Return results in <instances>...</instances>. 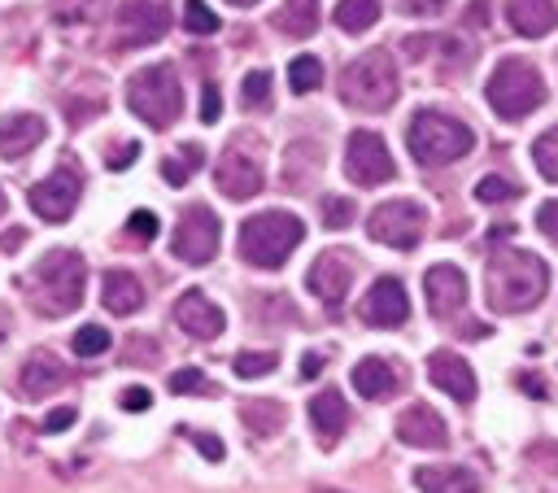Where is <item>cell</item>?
<instances>
[{
	"instance_id": "484cf974",
	"label": "cell",
	"mask_w": 558,
	"mask_h": 493,
	"mask_svg": "<svg viewBox=\"0 0 558 493\" xmlns=\"http://www.w3.org/2000/svg\"><path fill=\"white\" fill-rule=\"evenodd\" d=\"M100 301H105V310H113V314H135V310L144 305V284H140L131 270H109V275L100 279Z\"/></svg>"
},
{
	"instance_id": "1f68e13d",
	"label": "cell",
	"mask_w": 558,
	"mask_h": 493,
	"mask_svg": "<svg viewBox=\"0 0 558 493\" xmlns=\"http://www.w3.org/2000/svg\"><path fill=\"white\" fill-rule=\"evenodd\" d=\"M100 17V0H52V22L61 26H87Z\"/></svg>"
},
{
	"instance_id": "d4e9b609",
	"label": "cell",
	"mask_w": 558,
	"mask_h": 493,
	"mask_svg": "<svg viewBox=\"0 0 558 493\" xmlns=\"http://www.w3.org/2000/svg\"><path fill=\"white\" fill-rule=\"evenodd\" d=\"M506 17L519 35L536 39V35H549L554 22H558V4L554 0H506Z\"/></svg>"
},
{
	"instance_id": "603a6c76",
	"label": "cell",
	"mask_w": 558,
	"mask_h": 493,
	"mask_svg": "<svg viewBox=\"0 0 558 493\" xmlns=\"http://www.w3.org/2000/svg\"><path fill=\"white\" fill-rule=\"evenodd\" d=\"M353 388L366 397V401H388L392 393H401V371L388 362V358H362L353 366Z\"/></svg>"
},
{
	"instance_id": "5b68a950",
	"label": "cell",
	"mask_w": 558,
	"mask_h": 493,
	"mask_svg": "<svg viewBox=\"0 0 558 493\" xmlns=\"http://www.w3.org/2000/svg\"><path fill=\"white\" fill-rule=\"evenodd\" d=\"M484 96H488V109H493L501 122H519V118H527V113H536V109L545 105L549 87H545V79H541V70H536L532 61L506 57V61L488 74Z\"/></svg>"
},
{
	"instance_id": "5bb4252c",
	"label": "cell",
	"mask_w": 558,
	"mask_h": 493,
	"mask_svg": "<svg viewBox=\"0 0 558 493\" xmlns=\"http://www.w3.org/2000/svg\"><path fill=\"white\" fill-rule=\"evenodd\" d=\"M423 297H427V310L436 318H453L466 305V275L458 266H449V262H436L423 275Z\"/></svg>"
},
{
	"instance_id": "7a4b0ae2",
	"label": "cell",
	"mask_w": 558,
	"mask_h": 493,
	"mask_svg": "<svg viewBox=\"0 0 558 493\" xmlns=\"http://www.w3.org/2000/svg\"><path fill=\"white\" fill-rule=\"evenodd\" d=\"M484 292H488V305L497 314H523L532 310L545 288H549V270L536 253L527 249H501L488 257V275H484Z\"/></svg>"
},
{
	"instance_id": "ab89813d",
	"label": "cell",
	"mask_w": 558,
	"mask_h": 493,
	"mask_svg": "<svg viewBox=\"0 0 558 493\" xmlns=\"http://www.w3.org/2000/svg\"><path fill=\"white\" fill-rule=\"evenodd\" d=\"M157 227H161V223H157V214H153V209H135V214L126 218V236H131V240H140V244H148V240L157 236Z\"/></svg>"
},
{
	"instance_id": "30bf717a",
	"label": "cell",
	"mask_w": 558,
	"mask_h": 493,
	"mask_svg": "<svg viewBox=\"0 0 558 493\" xmlns=\"http://www.w3.org/2000/svg\"><path fill=\"white\" fill-rule=\"evenodd\" d=\"M423 227H427V214L418 201H384L366 218L371 240H379L388 249H414L423 240Z\"/></svg>"
},
{
	"instance_id": "6da1fadb",
	"label": "cell",
	"mask_w": 558,
	"mask_h": 493,
	"mask_svg": "<svg viewBox=\"0 0 558 493\" xmlns=\"http://www.w3.org/2000/svg\"><path fill=\"white\" fill-rule=\"evenodd\" d=\"M26 301L35 305V314L44 318H61L70 310H78L83 288H87V262L74 249H48L26 279H17Z\"/></svg>"
},
{
	"instance_id": "7402d4cb",
	"label": "cell",
	"mask_w": 558,
	"mask_h": 493,
	"mask_svg": "<svg viewBox=\"0 0 558 493\" xmlns=\"http://www.w3.org/2000/svg\"><path fill=\"white\" fill-rule=\"evenodd\" d=\"M310 423H314V436H318L323 445H336V441L344 436V428H349V406H344V397H340L336 388L314 393V397H310Z\"/></svg>"
},
{
	"instance_id": "2e32d148",
	"label": "cell",
	"mask_w": 558,
	"mask_h": 493,
	"mask_svg": "<svg viewBox=\"0 0 558 493\" xmlns=\"http://www.w3.org/2000/svg\"><path fill=\"white\" fill-rule=\"evenodd\" d=\"M65 380H70V371H65V362H61L57 353L31 349L26 362H22V375H17V397H22V401H44V397L57 393Z\"/></svg>"
},
{
	"instance_id": "681fc988",
	"label": "cell",
	"mask_w": 558,
	"mask_h": 493,
	"mask_svg": "<svg viewBox=\"0 0 558 493\" xmlns=\"http://www.w3.org/2000/svg\"><path fill=\"white\" fill-rule=\"evenodd\" d=\"M148 406H153L148 388H126V393H122V410H148Z\"/></svg>"
},
{
	"instance_id": "e575fe53",
	"label": "cell",
	"mask_w": 558,
	"mask_h": 493,
	"mask_svg": "<svg viewBox=\"0 0 558 493\" xmlns=\"http://www.w3.org/2000/svg\"><path fill=\"white\" fill-rule=\"evenodd\" d=\"M105 349H109V332L100 323H87V327L74 332V353L78 358H100Z\"/></svg>"
},
{
	"instance_id": "74e56055",
	"label": "cell",
	"mask_w": 558,
	"mask_h": 493,
	"mask_svg": "<svg viewBox=\"0 0 558 493\" xmlns=\"http://www.w3.org/2000/svg\"><path fill=\"white\" fill-rule=\"evenodd\" d=\"M475 196L493 205V201H514V196H519V188H514L510 179H501V175H484V179L475 183Z\"/></svg>"
},
{
	"instance_id": "11a10c76",
	"label": "cell",
	"mask_w": 558,
	"mask_h": 493,
	"mask_svg": "<svg viewBox=\"0 0 558 493\" xmlns=\"http://www.w3.org/2000/svg\"><path fill=\"white\" fill-rule=\"evenodd\" d=\"M0 214H4V192H0Z\"/></svg>"
},
{
	"instance_id": "f907efd6",
	"label": "cell",
	"mask_w": 558,
	"mask_h": 493,
	"mask_svg": "<svg viewBox=\"0 0 558 493\" xmlns=\"http://www.w3.org/2000/svg\"><path fill=\"white\" fill-rule=\"evenodd\" d=\"M22 244H26V231H22V227H9V231L0 236V249H4V253H17Z\"/></svg>"
},
{
	"instance_id": "cb8c5ba5",
	"label": "cell",
	"mask_w": 558,
	"mask_h": 493,
	"mask_svg": "<svg viewBox=\"0 0 558 493\" xmlns=\"http://www.w3.org/2000/svg\"><path fill=\"white\" fill-rule=\"evenodd\" d=\"M414 484L418 493H484L480 489V476L458 467V462H440V467H418L414 471Z\"/></svg>"
},
{
	"instance_id": "f5cc1de1",
	"label": "cell",
	"mask_w": 558,
	"mask_h": 493,
	"mask_svg": "<svg viewBox=\"0 0 558 493\" xmlns=\"http://www.w3.org/2000/svg\"><path fill=\"white\" fill-rule=\"evenodd\" d=\"M318 366H323V362H318V353H310V358H305V362H301V375H314V371H318Z\"/></svg>"
},
{
	"instance_id": "bcb514c9",
	"label": "cell",
	"mask_w": 558,
	"mask_h": 493,
	"mask_svg": "<svg viewBox=\"0 0 558 493\" xmlns=\"http://www.w3.org/2000/svg\"><path fill=\"white\" fill-rule=\"evenodd\" d=\"M187 441H192L209 462H218V458H222V441H218V436H209V432H187Z\"/></svg>"
},
{
	"instance_id": "ee69618b",
	"label": "cell",
	"mask_w": 558,
	"mask_h": 493,
	"mask_svg": "<svg viewBox=\"0 0 558 493\" xmlns=\"http://www.w3.org/2000/svg\"><path fill=\"white\" fill-rule=\"evenodd\" d=\"M126 345H131V349H135V353H126V358H131V362H148V366H153V362H157V358H161V353H157V340H148V336H131V340H126Z\"/></svg>"
},
{
	"instance_id": "7c38bea8",
	"label": "cell",
	"mask_w": 558,
	"mask_h": 493,
	"mask_svg": "<svg viewBox=\"0 0 558 493\" xmlns=\"http://www.w3.org/2000/svg\"><path fill=\"white\" fill-rule=\"evenodd\" d=\"M170 31L166 0H122L118 4V48H148Z\"/></svg>"
},
{
	"instance_id": "9a60e30c",
	"label": "cell",
	"mask_w": 558,
	"mask_h": 493,
	"mask_svg": "<svg viewBox=\"0 0 558 493\" xmlns=\"http://www.w3.org/2000/svg\"><path fill=\"white\" fill-rule=\"evenodd\" d=\"M362 318L371 323V327H401L405 318H410V297H405V288H401V279H392V275H384V279H375L371 284V292L362 297Z\"/></svg>"
},
{
	"instance_id": "816d5d0a",
	"label": "cell",
	"mask_w": 558,
	"mask_h": 493,
	"mask_svg": "<svg viewBox=\"0 0 558 493\" xmlns=\"http://www.w3.org/2000/svg\"><path fill=\"white\" fill-rule=\"evenodd\" d=\"M514 384H519L523 393H532V397H545V380H541V375H514Z\"/></svg>"
},
{
	"instance_id": "4dcf8cb0",
	"label": "cell",
	"mask_w": 558,
	"mask_h": 493,
	"mask_svg": "<svg viewBox=\"0 0 558 493\" xmlns=\"http://www.w3.org/2000/svg\"><path fill=\"white\" fill-rule=\"evenodd\" d=\"M532 161H536L541 179L558 183V127H549V131H541V135L532 140Z\"/></svg>"
},
{
	"instance_id": "44dd1931",
	"label": "cell",
	"mask_w": 558,
	"mask_h": 493,
	"mask_svg": "<svg viewBox=\"0 0 558 493\" xmlns=\"http://www.w3.org/2000/svg\"><path fill=\"white\" fill-rule=\"evenodd\" d=\"M44 135H48V122L39 113H4L0 118V157L17 161L31 148H39Z\"/></svg>"
},
{
	"instance_id": "f6af8a7d",
	"label": "cell",
	"mask_w": 558,
	"mask_h": 493,
	"mask_svg": "<svg viewBox=\"0 0 558 493\" xmlns=\"http://www.w3.org/2000/svg\"><path fill=\"white\" fill-rule=\"evenodd\" d=\"M536 227L558 244V201H545V205L536 209Z\"/></svg>"
},
{
	"instance_id": "7dc6e473",
	"label": "cell",
	"mask_w": 558,
	"mask_h": 493,
	"mask_svg": "<svg viewBox=\"0 0 558 493\" xmlns=\"http://www.w3.org/2000/svg\"><path fill=\"white\" fill-rule=\"evenodd\" d=\"M74 419H78V414H74L70 406H61V410H52V414H44V423H39V428H44V432H65V428H70Z\"/></svg>"
},
{
	"instance_id": "52a82bcc",
	"label": "cell",
	"mask_w": 558,
	"mask_h": 493,
	"mask_svg": "<svg viewBox=\"0 0 558 493\" xmlns=\"http://www.w3.org/2000/svg\"><path fill=\"white\" fill-rule=\"evenodd\" d=\"M405 140H410V153H414L418 166H449V161L466 157L471 144H475L466 122H458L449 113H436V109H418L410 118Z\"/></svg>"
},
{
	"instance_id": "d6986e66",
	"label": "cell",
	"mask_w": 558,
	"mask_h": 493,
	"mask_svg": "<svg viewBox=\"0 0 558 493\" xmlns=\"http://www.w3.org/2000/svg\"><path fill=\"white\" fill-rule=\"evenodd\" d=\"M174 323H179L187 336H196V340H214V336L227 327L222 310H218L201 288H187V292L174 301Z\"/></svg>"
},
{
	"instance_id": "277c9868",
	"label": "cell",
	"mask_w": 558,
	"mask_h": 493,
	"mask_svg": "<svg viewBox=\"0 0 558 493\" xmlns=\"http://www.w3.org/2000/svg\"><path fill=\"white\" fill-rule=\"evenodd\" d=\"M301 240H305V223L288 209H266L240 223V257L262 270H279Z\"/></svg>"
},
{
	"instance_id": "f546056e",
	"label": "cell",
	"mask_w": 558,
	"mask_h": 493,
	"mask_svg": "<svg viewBox=\"0 0 558 493\" xmlns=\"http://www.w3.org/2000/svg\"><path fill=\"white\" fill-rule=\"evenodd\" d=\"M201 161H205L201 144H187L179 157H166V161H161V175H166V183H170V188H183V183L196 175V166H201Z\"/></svg>"
},
{
	"instance_id": "7bdbcfd3",
	"label": "cell",
	"mask_w": 558,
	"mask_h": 493,
	"mask_svg": "<svg viewBox=\"0 0 558 493\" xmlns=\"http://www.w3.org/2000/svg\"><path fill=\"white\" fill-rule=\"evenodd\" d=\"M218 113H222V92L214 83H205V92H201V122H218Z\"/></svg>"
},
{
	"instance_id": "e0dca14e",
	"label": "cell",
	"mask_w": 558,
	"mask_h": 493,
	"mask_svg": "<svg viewBox=\"0 0 558 493\" xmlns=\"http://www.w3.org/2000/svg\"><path fill=\"white\" fill-rule=\"evenodd\" d=\"M427 380L440 388V393H449L453 401H475V371H471V362L462 358V353H453V349H436L432 358H427Z\"/></svg>"
},
{
	"instance_id": "836d02e7",
	"label": "cell",
	"mask_w": 558,
	"mask_h": 493,
	"mask_svg": "<svg viewBox=\"0 0 558 493\" xmlns=\"http://www.w3.org/2000/svg\"><path fill=\"white\" fill-rule=\"evenodd\" d=\"M353 209H357V205H353L349 196H323V227H327V231H344V227L357 218Z\"/></svg>"
},
{
	"instance_id": "f1b7e54d",
	"label": "cell",
	"mask_w": 558,
	"mask_h": 493,
	"mask_svg": "<svg viewBox=\"0 0 558 493\" xmlns=\"http://www.w3.org/2000/svg\"><path fill=\"white\" fill-rule=\"evenodd\" d=\"M379 22V0H340L336 4V26L340 31H371Z\"/></svg>"
},
{
	"instance_id": "3957f363",
	"label": "cell",
	"mask_w": 558,
	"mask_h": 493,
	"mask_svg": "<svg viewBox=\"0 0 558 493\" xmlns=\"http://www.w3.org/2000/svg\"><path fill=\"white\" fill-rule=\"evenodd\" d=\"M401 92V74H397V61L384 52V48H371L362 57H353L344 70H340V100L349 109H362V113H384Z\"/></svg>"
},
{
	"instance_id": "8fae6325",
	"label": "cell",
	"mask_w": 558,
	"mask_h": 493,
	"mask_svg": "<svg viewBox=\"0 0 558 493\" xmlns=\"http://www.w3.org/2000/svg\"><path fill=\"white\" fill-rule=\"evenodd\" d=\"M344 175L357 183V188H379L397 175L392 166V153L384 144V135L375 131H353L349 144H344Z\"/></svg>"
},
{
	"instance_id": "4316f807",
	"label": "cell",
	"mask_w": 558,
	"mask_h": 493,
	"mask_svg": "<svg viewBox=\"0 0 558 493\" xmlns=\"http://www.w3.org/2000/svg\"><path fill=\"white\" fill-rule=\"evenodd\" d=\"M240 419H244V428H248L253 436H275V432H283L288 410H283L279 401L253 397V401H244V406H240Z\"/></svg>"
},
{
	"instance_id": "4fadbf2b",
	"label": "cell",
	"mask_w": 558,
	"mask_h": 493,
	"mask_svg": "<svg viewBox=\"0 0 558 493\" xmlns=\"http://www.w3.org/2000/svg\"><path fill=\"white\" fill-rule=\"evenodd\" d=\"M78 192H83V175H78L74 166H61V170H52L48 179H39V183L26 192V201H31V209H35L44 223H65V218L74 214V205H78Z\"/></svg>"
},
{
	"instance_id": "db71d44e",
	"label": "cell",
	"mask_w": 558,
	"mask_h": 493,
	"mask_svg": "<svg viewBox=\"0 0 558 493\" xmlns=\"http://www.w3.org/2000/svg\"><path fill=\"white\" fill-rule=\"evenodd\" d=\"M231 4H235V9H253L257 0H231Z\"/></svg>"
},
{
	"instance_id": "8992f818",
	"label": "cell",
	"mask_w": 558,
	"mask_h": 493,
	"mask_svg": "<svg viewBox=\"0 0 558 493\" xmlns=\"http://www.w3.org/2000/svg\"><path fill=\"white\" fill-rule=\"evenodd\" d=\"M126 105L140 122H148L153 131H166L179 122L183 113V83L174 74V65H144L126 79Z\"/></svg>"
},
{
	"instance_id": "b9f144b4",
	"label": "cell",
	"mask_w": 558,
	"mask_h": 493,
	"mask_svg": "<svg viewBox=\"0 0 558 493\" xmlns=\"http://www.w3.org/2000/svg\"><path fill=\"white\" fill-rule=\"evenodd\" d=\"M527 458H532L536 467H545V471H558V441H536V445L527 449Z\"/></svg>"
},
{
	"instance_id": "ba28073f",
	"label": "cell",
	"mask_w": 558,
	"mask_h": 493,
	"mask_svg": "<svg viewBox=\"0 0 558 493\" xmlns=\"http://www.w3.org/2000/svg\"><path fill=\"white\" fill-rule=\"evenodd\" d=\"M214 183H218V192L231 196V201H248V196L262 192L266 170H262L257 148H248V135H240V140H231V144L222 148V157H218V166H214Z\"/></svg>"
},
{
	"instance_id": "60d3db41",
	"label": "cell",
	"mask_w": 558,
	"mask_h": 493,
	"mask_svg": "<svg viewBox=\"0 0 558 493\" xmlns=\"http://www.w3.org/2000/svg\"><path fill=\"white\" fill-rule=\"evenodd\" d=\"M170 393H179V397H183V393H214V388L205 384V375H201L196 366H183V371H174V375H170Z\"/></svg>"
},
{
	"instance_id": "83f0119b",
	"label": "cell",
	"mask_w": 558,
	"mask_h": 493,
	"mask_svg": "<svg viewBox=\"0 0 558 493\" xmlns=\"http://www.w3.org/2000/svg\"><path fill=\"white\" fill-rule=\"evenodd\" d=\"M275 26H279L283 35H292V39L314 35V26H318V0H288V4L275 13Z\"/></svg>"
},
{
	"instance_id": "ac0fdd59",
	"label": "cell",
	"mask_w": 558,
	"mask_h": 493,
	"mask_svg": "<svg viewBox=\"0 0 558 493\" xmlns=\"http://www.w3.org/2000/svg\"><path fill=\"white\" fill-rule=\"evenodd\" d=\"M305 284H310V292L323 305H340L344 292H349V284H353V262L344 253H318L314 266H310V275H305Z\"/></svg>"
},
{
	"instance_id": "f35d334b",
	"label": "cell",
	"mask_w": 558,
	"mask_h": 493,
	"mask_svg": "<svg viewBox=\"0 0 558 493\" xmlns=\"http://www.w3.org/2000/svg\"><path fill=\"white\" fill-rule=\"evenodd\" d=\"M275 362H279V358L262 349V353H235V362H231V366H235V375L253 380V375H266V371H275Z\"/></svg>"
},
{
	"instance_id": "ffe728a7",
	"label": "cell",
	"mask_w": 558,
	"mask_h": 493,
	"mask_svg": "<svg viewBox=\"0 0 558 493\" xmlns=\"http://www.w3.org/2000/svg\"><path fill=\"white\" fill-rule=\"evenodd\" d=\"M397 441L418 445V449H440V445L449 441V432H445V419H440L432 406L414 401V406H405V410L397 414Z\"/></svg>"
},
{
	"instance_id": "8d00e7d4",
	"label": "cell",
	"mask_w": 558,
	"mask_h": 493,
	"mask_svg": "<svg viewBox=\"0 0 558 493\" xmlns=\"http://www.w3.org/2000/svg\"><path fill=\"white\" fill-rule=\"evenodd\" d=\"M240 96H244L248 109L266 105V100H270V70H248L244 83H240Z\"/></svg>"
},
{
	"instance_id": "c3c4849f",
	"label": "cell",
	"mask_w": 558,
	"mask_h": 493,
	"mask_svg": "<svg viewBox=\"0 0 558 493\" xmlns=\"http://www.w3.org/2000/svg\"><path fill=\"white\" fill-rule=\"evenodd\" d=\"M135 157H140V144H131V140H126L122 148H109V157H105V161H109L113 170H122V166H131Z\"/></svg>"
},
{
	"instance_id": "9c48e42d",
	"label": "cell",
	"mask_w": 558,
	"mask_h": 493,
	"mask_svg": "<svg viewBox=\"0 0 558 493\" xmlns=\"http://www.w3.org/2000/svg\"><path fill=\"white\" fill-rule=\"evenodd\" d=\"M218 240H222V223H218V214H214L209 205H187L183 218H179V227H174L170 249H174L179 262H187V266H205V262H214Z\"/></svg>"
},
{
	"instance_id": "d6a6232c",
	"label": "cell",
	"mask_w": 558,
	"mask_h": 493,
	"mask_svg": "<svg viewBox=\"0 0 558 493\" xmlns=\"http://www.w3.org/2000/svg\"><path fill=\"white\" fill-rule=\"evenodd\" d=\"M318 83H323V61H318V57H296V61L288 65V87H292L296 96L314 92Z\"/></svg>"
},
{
	"instance_id": "d590c367",
	"label": "cell",
	"mask_w": 558,
	"mask_h": 493,
	"mask_svg": "<svg viewBox=\"0 0 558 493\" xmlns=\"http://www.w3.org/2000/svg\"><path fill=\"white\" fill-rule=\"evenodd\" d=\"M183 26H187L192 35H214V31H218V13H214L205 0H187V4H183Z\"/></svg>"
}]
</instances>
